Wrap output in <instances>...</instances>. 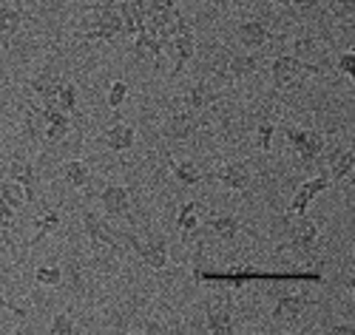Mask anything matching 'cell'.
Here are the masks:
<instances>
[{
	"label": "cell",
	"mask_w": 355,
	"mask_h": 335,
	"mask_svg": "<svg viewBox=\"0 0 355 335\" xmlns=\"http://www.w3.org/2000/svg\"><path fill=\"white\" fill-rule=\"evenodd\" d=\"M145 28H148L151 35H157L159 40H168V37H173L176 32H182L185 20H182L180 9L171 6V9H159V12H148V15H145Z\"/></svg>",
	"instance_id": "7a4b0ae2"
},
{
	"label": "cell",
	"mask_w": 355,
	"mask_h": 335,
	"mask_svg": "<svg viewBox=\"0 0 355 335\" xmlns=\"http://www.w3.org/2000/svg\"><path fill=\"white\" fill-rule=\"evenodd\" d=\"M333 332H336V335H349V332H352V324H336Z\"/></svg>",
	"instance_id": "60d3db41"
},
{
	"label": "cell",
	"mask_w": 355,
	"mask_h": 335,
	"mask_svg": "<svg viewBox=\"0 0 355 335\" xmlns=\"http://www.w3.org/2000/svg\"><path fill=\"white\" fill-rule=\"evenodd\" d=\"M100 202H103L108 216H125L131 210V194L123 185H105L100 194Z\"/></svg>",
	"instance_id": "52a82bcc"
},
{
	"label": "cell",
	"mask_w": 355,
	"mask_h": 335,
	"mask_svg": "<svg viewBox=\"0 0 355 335\" xmlns=\"http://www.w3.org/2000/svg\"><path fill=\"white\" fill-rule=\"evenodd\" d=\"M327 185H330L327 173L318 176V179H307L304 185H299V191H295V196H293V202H290L287 213H290V216H302V213H307L310 202H313L321 191H327Z\"/></svg>",
	"instance_id": "5b68a950"
},
{
	"label": "cell",
	"mask_w": 355,
	"mask_h": 335,
	"mask_svg": "<svg viewBox=\"0 0 355 335\" xmlns=\"http://www.w3.org/2000/svg\"><path fill=\"white\" fill-rule=\"evenodd\" d=\"M71 131V119H60V123H49L46 126V139L49 142H60Z\"/></svg>",
	"instance_id": "1f68e13d"
},
{
	"label": "cell",
	"mask_w": 355,
	"mask_h": 335,
	"mask_svg": "<svg viewBox=\"0 0 355 335\" xmlns=\"http://www.w3.org/2000/svg\"><path fill=\"white\" fill-rule=\"evenodd\" d=\"M208 230L214 236H219L222 241H233L236 233H239V222H236L233 216H216V219L208 222Z\"/></svg>",
	"instance_id": "cb8c5ba5"
},
{
	"label": "cell",
	"mask_w": 355,
	"mask_h": 335,
	"mask_svg": "<svg viewBox=\"0 0 355 335\" xmlns=\"http://www.w3.org/2000/svg\"><path fill=\"white\" fill-rule=\"evenodd\" d=\"M199 205L196 202H185L182 207H180V216H176V222H180V227L185 230V233H191V230H196L199 227Z\"/></svg>",
	"instance_id": "f1b7e54d"
},
{
	"label": "cell",
	"mask_w": 355,
	"mask_h": 335,
	"mask_svg": "<svg viewBox=\"0 0 355 335\" xmlns=\"http://www.w3.org/2000/svg\"><path fill=\"white\" fill-rule=\"evenodd\" d=\"M225 188H230V191H248V185H250V168L245 165V162H227V165H222L216 173H214Z\"/></svg>",
	"instance_id": "ba28073f"
},
{
	"label": "cell",
	"mask_w": 355,
	"mask_h": 335,
	"mask_svg": "<svg viewBox=\"0 0 355 335\" xmlns=\"http://www.w3.org/2000/svg\"><path fill=\"white\" fill-rule=\"evenodd\" d=\"M114 37H116L114 32H108V28H100V26L92 28V32L85 35V40H114Z\"/></svg>",
	"instance_id": "f35d334b"
},
{
	"label": "cell",
	"mask_w": 355,
	"mask_h": 335,
	"mask_svg": "<svg viewBox=\"0 0 355 335\" xmlns=\"http://www.w3.org/2000/svg\"><path fill=\"white\" fill-rule=\"evenodd\" d=\"M171 173H173L176 182H182V185H199V182L205 179V173L193 162H173L171 165Z\"/></svg>",
	"instance_id": "7402d4cb"
},
{
	"label": "cell",
	"mask_w": 355,
	"mask_h": 335,
	"mask_svg": "<svg viewBox=\"0 0 355 335\" xmlns=\"http://www.w3.org/2000/svg\"><path fill=\"white\" fill-rule=\"evenodd\" d=\"M57 225H60V210H46L43 216H37L35 219V239H32V245H37V241L43 236H49Z\"/></svg>",
	"instance_id": "484cf974"
},
{
	"label": "cell",
	"mask_w": 355,
	"mask_h": 335,
	"mask_svg": "<svg viewBox=\"0 0 355 335\" xmlns=\"http://www.w3.org/2000/svg\"><path fill=\"white\" fill-rule=\"evenodd\" d=\"M171 49L176 51V66H173V71H171V77H176L185 66H188V60L193 57V51H196V40H193V32L185 26L182 32H176L173 37H171Z\"/></svg>",
	"instance_id": "9c48e42d"
},
{
	"label": "cell",
	"mask_w": 355,
	"mask_h": 335,
	"mask_svg": "<svg viewBox=\"0 0 355 335\" xmlns=\"http://www.w3.org/2000/svg\"><path fill=\"white\" fill-rule=\"evenodd\" d=\"M0 202L9 205L12 210H20L28 202V194L23 185H17L15 179H0Z\"/></svg>",
	"instance_id": "e0dca14e"
},
{
	"label": "cell",
	"mask_w": 355,
	"mask_h": 335,
	"mask_svg": "<svg viewBox=\"0 0 355 335\" xmlns=\"http://www.w3.org/2000/svg\"><path fill=\"white\" fill-rule=\"evenodd\" d=\"M12 225H15V210L9 207V205H3V202H0V233H9L12 230Z\"/></svg>",
	"instance_id": "d590c367"
},
{
	"label": "cell",
	"mask_w": 355,
	"mask_h": 335,
	"mask_svg": "<svg viewBox=\"0 0 355 335\" xmlns=\"http://www.w3.org/2000/svg\"><path fill=\"white\" fill-rule=\"evenodd\" d=\"M287 139L295 151V157H299V162H313L315 157H321L324 151V137L318 131H287Z\"/></svg>",
	"instance_id": "3957f363"
},
{
	"label": "cell",
	"mask_w": 355,
	"mask_h": 335,
	"mask_svg": "<svg viewBox=\"0 0 355 335\" xmlns=\"http://www.w3.org/2000/svg\"><path fill=\"white\" fill-rule=\"evenodd\" d=\"M270 74H273L276 88H293V85H299V83H302L304 77H310V74H321V69L313 66V63H304V60H299V57L282 54V57L273 60Z\"/></svg>",
	"instance_id": "6da1fadb"
},
{
	"label": "cell",
	"mask_w": 355,
	"mask_h": 335,
	"mask_svg": "<svg viewBox=\"0 0 355 335\" xmlns=\"http://www.w3.org/2000/svg\"><path fill=\"white\" fill-rule=\"evenodd\" d=\"M279 3H290V0H279Z\"/></svg>",
	"instance_id": "f6af8a7d"
},
{
	"label": "cell",
	"mask_w": 355,
	"mask_h": 335,
	"mask_svg": "<svg viewBox=\"0 0 355 335\" xmlns=\"http://www.w3.org/2000/svg\"><path fill=\"white\" fill-rule=\"evenodd\" d=\"M9 179H15L17 185H23V188H26L28 199L35 196V168L28 165V162H23V160L12 162V165H9Z\"/></svg>",
	"instance_id": "d6986e66"
},
{
	"label": "cell",
	"mask_w": 355,
	"mask_h": 335,
	"mask_svg": "<svg viewBox=\"0 0 355 335\" xmlns=\"http://www.w3.org/2000/svg\"><path fill=\"white\" fill-rule=\"evenodd\" d=\"M3 310H15V307H12V301L6 298V290L0 287V313H3Z\"/></svg>",
	"instance_id": "ab89813d"
},
{
	"label": "cell",
	"mask_w": 355,
	"mask_h": 335,
	"mask_svg": "<svg viewBox=\"0 0 355 335\" xmlns=\"http://www.w3.org/2000/svg\"><path fill=\"white\" fill-rule=\"evenodd\" d=\"M315 236H318V227H315L313 219H307V213L295 216V225H293V230H290V239L295 241V245L313 248V245H315Z\"/></svg>",
	"instance_id": "9a60e30c"
},
{
	"label": "cell",
	"mask_w": 355,
	"mask_h": 335,
	"mask_svg": "<svg viewBox=\"0 0 355 335\" xmlns=\"http://www.w3.org/2000/svg\"><path fill=\"white\" fill-rule=\"evenodd\" d=\"M338 71H341L344 77H349V80L355 77V54H352V51H347V54L338 57Z\"/></svg>",
	"instance_id": "8d00e7d4"
},
{
	"label": "cell",
	"mask_w": 355,
	"mask_h": 335,
	"mask_svg": "<svg viewBox=\"0 0 355 335\" xmlns=\"http://www.w3.org/2000/svg\"><path fill=\"white\" fill-rule=\"evenodd\" d=\"M131 241V248L139 253V259L148 264V267H154V270H165L168 267V245L162 239H154V241H142L137 236H128Z\"/></svg>",
	"instance_id": "277c9868"
},
{
	"label": "cell",
	"mask_w": 355,
	"mask_h": 335,
	"mask_svg": "<svg viewBox=\"0 0 355 335\" xmlns=\"http://www.w3.org/2000/svg\"><path fill=\"white\" fill-rule=\"evenodd\" d=\"M63 176L71 188H85L88 182H92V173H88V168L80 162V160H71L63 165Z\"/></svg>",
	"instance_id": "603a6c76"
},
{
	"label": "cell",
	"mask_w": 355,
	"mask_h": 335,
	"mask_svg": "<svg viewBox=\"0 0 355 335\" xmlns=\"http://www.w3.org/2000/svg\"><path fill=\"white\" fill-rule=\"evenodd\" d=\"M165 137L173 139V142H185L196 134V119L191 117V111H182V114H173L168 117V123H165Z\"/></svg>",
	"instance_id": "30bf717a"
},
{
	"label": "cell",
	"mask_w": 355,
	"mask_h": 335,
	"mask_svg": "<svg viewBox=\"0 0 355 335\" xmlns=\"http://www.w3.org/2000/svg\"><path fill=\"white\" fill-rule=\"evenodd\" d=\"M214 91H211V85L208 83H196L188 94L182 97V108L185 111H199V108H205V105H211L214 103Z\"/></svg>",
	"instance_id": "ac0fdd59"
},
{
	"label": "cell",
	"mask_w": 355,
	"mask_h": 335,
	"mask_svg": "<svg viewBox=\"0 0 355 335\" xmlns=\"http://www.w3.org/2000/svg\"><path fill=\"white\" fill-rule=\"evenodd\" d=\"M131 51L139 57V60H159L162 51H165V40H159L157 35H151L148 28L134 35V43H131Z\"/></svg>",
	"instance_id": "8fae6325"
},
{
	"label": "cell",
	"mask_w": 355,
	"mask_h": 335,
	"mask_svg": "<svg viewBox=\"0 0 355 335\" xmlns=\"http://www.w3.org/2000/svg\"><path fill=\"white\" fill-rule=\"evenodd\" d=\"M270 142H273V126H259V148L270 151Z\"/></svg>",
	"instance_id": "74e56055"
},
{
	"label": "cell",
	"mask_w": 355,
	"mask_h": 335,
	"mask_svg": "<svg viewBox=\"0 0 355 335\" xmlns=\"http://www.w3.org/2000/svg\"><path fill=\"white\" fill-rule=\"evenodd\" d=\"M352 168H355V154L352 151H336V154L330 157V176L336 182L347 179L352 173Z\"/></svg>",
	"instance_id": "ffe728a7"
},
{
	"label": "cell",
	"mask_w": 355,
	"mask_h": 335,
	"mask_svg": "<svg viewBox=\"0 0 355 335\" xmlns=\"http://www.w3.org/2000/svg\"><path fill=\"white\" fill-rule=\"evenodd\" d=\"M51 332H57V335H71V332H77V327H74V321H71L66 313H60V316L51 318Z\"/></svg>",
	"instance_id": "d6a6232c"
},
{
	"label": "cell",
	"mask_w": 355,
	"mask_h": 335,
	"mask_svg": "<svg viewBox=\"0 0 355 335\" xmlns=\"http://www.w3.org/2000/svg\"><path fill=\"white\" fill-rule=\"evenodd\" d=\"M60 77L57 74H51V71H46V74H40L35 83H32V91H37V94L43 97V105H51L54 103V94H57V88H60Z\"/></svg>",
	"instance_id": "44dd1931"
},
{
	"label": "cell",
	"mask_w": 355,
	"mask_h": 335,
	"mask_svg": "<svg viewBox=\"0 0 355 335\" xmlns=\"http://www.w3.org/2000/svg\"><path fill=\"white\" fill-rule=\"evenodd\" d=\"M227 71L233 77H250L259 71V57H233L227 63Z\"/></svg>",
	"instance_id": "83f0119b"
},
{
	"label": "cell",
	"mask_w": 355,
	"mask_h": 335,
	"mask_svg": "<svg viewBox=\"0 0 355 335\" xmlns=\"http://www.w3.org/2000/svg\"><path fill=\"white\" fill-rule=\"evenodd\" d=\"M236 37H239V43L248 46V49H261L264 43L270 40V32H268V26L264 23L248 20V23H242L239 28H236Z\"/></svg>",
	"instance_id": "5bb4252c"
},
{
	"label": "cell",
	"mask_w": 355,
	"mask_h": 335,
	"mask_svg": "<svg viewBox=\"0 0 355 335\" xmlns=\"http://www.w3.org/2000/svg\"><path fill=\"white\" fill-rule=\"evenodd\" d=\"M20 9H0V37H15L20 32Z\"/></svg>",
	"instance_id": "4316f807"
},
{
	"label": "cell",
	"mask_w": 355,
	"mask_h": 335,
	"mask_svg": "<svg viewBox=\"0 0 355 335\" xmlns=\"http://www.w3.org/2000/svg\"><path fill=\"white\" fill-rule=\"evenodd\" d=\"M290 3H293V6H302V0H290Z\"/></svg>",
	"instance_id": "ee69618b"
},
{
	"label": "cell",
	"mask_w": 355,
	"mask_h": 335,
	"mask_svg": "<svg viewBox=\"0 0 355 335\" xmlns=\"http://www.w3.org/2000/svg\"><path fill=\"white\" fill-rule=\"evenodd\" d=\"M208 327L219 335L233 332V313H230V304H211L208 307Z\"/></svg>",
	"instance_id": "2e32d148"
},
{
	"label": "cell",
	"mask_w": 355,
	"mask_h": 335,
	"mask_svg": "<svg viewBox=\"0 0 355 335\" xmlns=\"http://www.w3.org/2000/svg\"><path fill=\"white\" fill-rule=\"evenodd\" d=\"M295 51L302 54L299 60H304V63H310V60H318V46L313 43V37H304V40H299V43H295Z\"/></svg>",
	"instance_id": "836d02e7"
},
{
	"label": "cell",
	"mask_w": 355,
	"mask_h": 335,
	"mask_svg": "<svg viewBox=\"0 0 355 335\" xmlns=\"http://www.w3.org/2000/svg\"><path fill=\"white\" fill-rule=\"evenodd\" d=\"M83 227H85L88 239H92V245L97 250H120V241L111 236V230L94 216L92 210H83Z\"/></svg>",
	"instance_id": "8992f818"
},
{
	"label": "cell",
	"mask_w": 355,
	"mask_h": 335,
	"mask_svg": "<svg viewBox=\"0 0 355 335\" xmlns=\"http://www.w3.org/2000/svg\"><path fill=\"white\" fill-rule=\"evenodd\" d=\"M125 97H128V83L125 80H114L111 88H108V108L111 111H120L123 103H125Z\"/></svg>",
	"instance_id": "4dcf8cb0"
},
{
	"label": "cell",
	"mask_w": 355,
	"mask_h": 335,
	"mask_svg": "<svg viewBox=\"0 0 355 335\" xmlns=\"http://www.w3.org/2000/svg\"><path fill=\"white\" fill-rule=\"evenodd\" d=\"M330 12L336 17H349L355 12V0H330Z\"/></svg>",
	"instance_id": "e575fe53"
},
{
	"label": "cell",
	"mask_w": 355,
	"mask_h": 335,
	"mask_svg": "<svg viewBox=\"0 0 355 335\" xmlns=\"http://www.w3.org/2000/svg\"><path fill=\"white\" fill-rule=\"evenodd\" d=\"M60 279H63V273H60V267H54V264H40V267L35 270V282L43 284V287L60 284Z\"/></svg>",
	"instance_id": "f546056e"
},
{
	"label": "cell",
	"mask_w": 355,
	"mask_h": 335,
	"mask_svg": "<svg viewBox=\"0 0 355 335\" xmlns=\"http://www.w3.org/2000/svg\"><path fill=\"white\" fill-rule=\"evenodd\" d=\"M116 0H94V6H114Z\"/></svg>",
	"instance_id": "7bdbcfd3"
},
{
	"label": "cell",
	"mask_w": 355,
	"mask_h": 335,
	"mask_svg": "<svg viewBox=\"0 0 355 335\" xmlns=\"http://www.w3.org/2000/svg\"><path fill=\"white\" fill-rule=\"evenodd\" d=\"M54 108H60L63 114H74L77 111V91L71 83H60V88H57V94H54Z\"/></svg>",
	"instance_id": "d4e9b609"
},
{
	"label": "cell",
	"mask_w": 355,
	"mask_h": 335,
	"mask_svg": "<svg viewBox=\"0 0 355 335\" xmlns=\"http://www.w3.org/2000/svg\"><path fill=\"white\" fill-rule=\"evenodd\" d=\"M321 0H302V9H315Z\"/></svg>",
	"instance_id": "b9f144b4"
},
{
	"label": "cell",
	"mask_w": 355,
	"mask_h": 335,
	"mask_svg": "<svg viewBox=\"0 0 355 335\" xmlns=\"http://www.w3.org/2000/svg\"><path fill=\"white\" fill-rule=\"evenodd\" d=\"M134 139H137V134H134V128H131L128 123H116V126H111V128L103 134V142H105L111 151H116V154H123V151H131V148H134Z\"/></svg>",
	"instance_id": "4fadbf2b"
},
{
	"label": "cell",
	"mask_w": 355,
	"mask_h": 335,
	"mask_svg": "<svg viewBox=\"0 0 355 335\" xmlns=\"http://www.w3.org/2000/svg\"><path fill=\"white\" fill-rule=\"evenodd\" d=\"M307 298H302V295H282L279 298V304H276V310H273V318L276 321H284V324H295L302 318V313H304V307H307Z\"/></svg>",
	"instance_id": "7c38bea8"
}]
</instances>
